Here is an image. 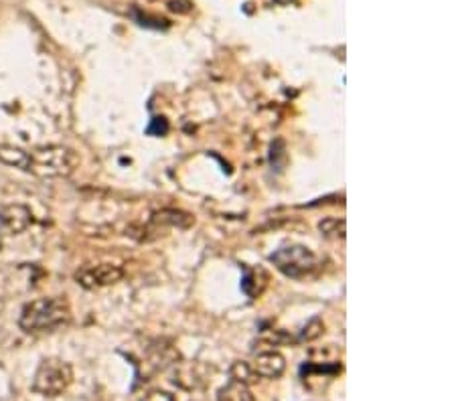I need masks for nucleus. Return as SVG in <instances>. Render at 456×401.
<instances>
[{
    "instance_id": "obj_4",
    "label": "nucleus",
    "mask_w": 456,
    "mask_h": 401,
    "mask_svg": "<svg viewBox=\"0 0 456 401\" xmlns=\"http://www.w3.org/2000/svg\"><path fill=\"white\" fill-rule=\"evenodd\" d=\"M270 261L278 272L292 280H300L318 270V258L307 245H286L270 256Z\"/></svg>"
},
{
    "instance_id": "obj_13",
    "label": "nucleus",
    "mask_w": 456,
    "mask_h": 401,
    "mask_svg": "<svg viewBox=\"0 0 456 401\" xmlns=\"http://www.w3.org/2000/svg\"><path fill=\"white\" fill-rule=\"evenodd\" d=\"M323 332H325V322H323L318 316H314V318H311V320L307 322V327L300 331L296 343H311V341H316L318 336H323Z\"/></svg>"
},
{
    "instance_id": "obj_10",
    "label": "nucleus",
    "mask_w": 456,
    "mask_h": 401,
    "mask_svg": "<svg viewBox=\"0 0 456 401\" xmlns=\"http://www.w3.org/2000/svg\"><path fill=\"white\" fill-rule=\"evenodd\" d=\"M0 163L13 168H21L26 172V150L17 146H6L0 144Z\"/></svg>"
},
{
    "instance_id": "obj_2",
    "label": "nucleus",
    "mask_w": 456,
    "mask_h": 401,
    "mask_svg": "<svg viewBox=\"0 0 456 401\" xmlns=\"http://www.w3.org/2000/svg\"><path fill=\"white\" fill-rule=\"evenodd\" d=\"M79 166V156L70 146H41L26 152V172L43 179L72 177Z\"/></svg>"
},
{
    "instance_id": "obj_15",
    "label": "nucleus",
    "mask_w": 456,
    "mask_h": 401,
    "mask_svg": "<svg viewBox=\"0 0 456 401\" xmlns=\"http://www.w3.org/2000/svg\"><path fill=\"white\" fill-rule=\"evenodd\" d=\"M140 401H177L172 393H168L165 389H150L140 398Z\"/></svg>"
},
{
    "instance_id": "obj_1",
    "label": "nucleus",
    "mask_w": 456,
    "mask_h": 401,
    "mask_svg": "<svg viewBox=\"0 0 456 401\" xmlns=\"http://www.w3.org/2000/svg\"><path fill=\"white\" fill-rule=\"evenodd\" d=\"M72 322V308L70 302L61 296H47L37 298L24 304L19 316V327L26 334L37 332H53Z\"/></svg>"
},
{
    "instance_id": "obj_9",
    "label": "nucleus",
    "mask_w": 456,
    "mask_h": 401,
    "mask_svg": "<svg viewBox=\"0 0 456 401\" xmlns=\"http://www.w3.org/2000/svg\"><path fill=\"white\" fill-rule=\"evenodd\" d=\"M217 401H256V398H254L250 385H243V383L229 379V383L217 391Z\"/></svg>"
},
{
    "instance_id": "obj_7",
    "label": "nucleus",
    "mask_w": 456,
    "mask_h": 401,
    "mask_svg": "<svg viewBox=\"0 0 456 401\" xmlns=\"http://www.w3.org/2000/svg\"><path fill=\"white\" fill-rule=\"evenodd\" d=\"M252 369L256 371L258 377L280 379L286 371V359L278 351H262V353L256 354Z\"/></svg>"
},
{
    "instance_id": "obj_11",
    "label": "nucleus",
    "mask_w": 456,
    "mask_h": 401,
    "mask_svg": "<svg viewBox=\"0 0 456 401\" xmlns=\"http://www.w3.org/2000/svg\"><path fill=\"white\" fill-rule=\"evenodd\" d=\"M229 379L231 381H238L243 385H252L258 381L256 371L252 369V363H245V361H236L231 367H229Z\"/></svg>"
},
{
    "instance_id": "obj_5",
    "label": "nucleus",
    "mask_w": 456,
    "mask_h": 401,
    "mask_svg": "<svg viewBox=\"0 0 456 401\" xmlns=\"http://www.w3.org/2000/svg\"><path fill=\"white\" fill-rule=\"evenodd\" d=\"M122 278H124V270H122L120 265H112V263H99V265L81 268L75 274L77 284L88 288V290H96V288L118 284Z\"/></svg>"
},
{
    "instance_id": "obj_6",
    "label": "nucleus",
    "mask_w": 456,
    "mask_h": 401,
    "mask_svg": "<svg viewBox=\"0 0 456 401\" xmlns=\"http://www.w3.org/2000/svg\"><path fill=\"white\" fill-rule=\"evenodd\" d=\"M33 225V211L21 205V203H13V205H4L0 209V227L4 234L8 236H19L26 231Z\"/></svg>"
},
{
    "instance_id": "obj_8",
    "label": "nucleus",
    "mask_w": 456,
    "mask_h": 401,
    "mask_svg": "<svg viewBox=\"0 0 456 401\" xmlns=\"http://www.w3.org/2000/svg\"><path fill=\"white\" fill-rule=\"evenodd\" d=\"M152 225H172L179 229H187L193 225V217L189 213L177 211V209H165L152 215Z\"/></svg>"
},
{
    "instance_id": "obj_3",
    "label": "nucleus",
    "mask_w": 456,
    "mask_h": 401,
    "mask_svg": "<svg viewBox=\"0 0 456 401\" xmlns=\"http://www.w3.org/2000/svg\"><path fill=\"white\" fill-rule=\"evenodd\" d=\"M73 381V369L72 365L63 359L57 357H47L41 361L31 389L37 395L43 398H59L63 391H67V387Z\"/></svg>"
},
{
    "instance_id": "obj_12",
    "label": "nucleus",
    "mask_w": 456,
    "mask_h": 401,
    "mask_svg": "<svg viewBox=\"0 0 456 401\" xmlns=\"http://www.w3.org/2000/svg\"><path fill=\"white\" fill-rule=\"evenodd\" d=\"M318 229L325 237H335L343 239L345 237V219H336V217H327L318 223Z\"/></svg>"
},
{
    "instance_id": "obj_14",
    "label": "nucleus",
    "mask_w": 456,
    "mask_h": 401,
    "mask_svg": "<svg viewBox=\"0 0 456 401\" xmlns=\"http://www.w3.org/2000/svg\"><path fill=\"white\" fill-rule=\"evenodd\" d=\"M168 130H170L168 120L163 118V116H156V118L150 120V124L146 128V134H150V136H167Z\"/></svg>"
}]
</instances>
